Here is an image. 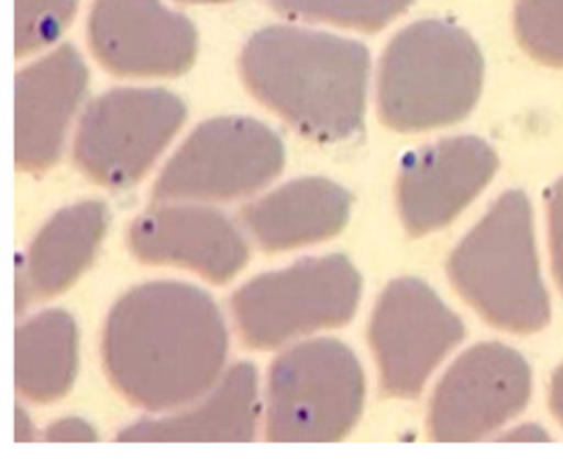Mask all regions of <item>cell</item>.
Wrapping results in <instances>:
<instances>
[{
	"instance_id": "cell-1",
	"label": "cell",
	"mask_w": 563,
	"mask_h": 459,
	"mask_svg": "<svg viewBox=\"0 0 563 459\" xmlns=\"http://www.w3.org/2000/svg\"><path fill=\"white\" fill-rule=\"evenodd\" d=\"M228 332L216 302L185 283H146L121 297L104 330L111 380L152 411L199 398L216 384Z\"/></svg>"
},
{
	"instance_id": "cell-2",
	"label": "cell",
	"mask_w": 563,
	"mask_h": 459,
	"mask_svg": "<svg viewBox=\"0 0 563 459\" xmlns=\"http://www.w3.org/2000/svg\"><path fill=\"white\" fill-rule=\"evenodd\" d=\"M240 66L249 89L311 140L339 142L361 132L369 83L365 45L271 25L249 40Z\"/></svg>"
},
{
	"instance_id": "cell-3",
	"label": "cell",
	"mask_w": 563,
	"mask_h": 459,
	"mask_svg": "<svg viewBox=\"0 0 563 459\" xmlns=\"http://www.w3.org/2000/svg\"><path fill=\"white\" fill-rule=\"evenodd\" d=\"M484 58L467 31L424 19L400 31L382 59L379 109L389 128L424 132L457 123L474 109Z\"/></svg>"
},
{
	"instance_id": "cell-4",
	"label": "cell",
	"mask_w": 563,
	"mask_h": 459,
	"mask_svg": "<svg viewBox=\"0 0 563 459\" xmlns=\"http://www.w3.org/2000/svg\"><path fill=\"white\" fill-rule=\"evenodd\" d=\"M449 271L461 294L489 323L515 332H531L548 323L533 209L525 193H505L489 208L451 254Z\"/></svg>"
},
{
	"instance_id": "cell-5",
	"label": "cell",
	"mask_w": 563,
	"mask_h": 459,
	"mask_svg": "<svg viewBox=\"0 0 563 459\" xmlns=\"http://www.w3.org/2000/svg\"><path fill=\"white\" fill-rule=\"evenodd\" d=\"M365 402L355 353L332 339L301 342L271 371L267 435L275 444H330L353 429Z\"/></svg>"
},
{
	"instance_id": "cell-6",
	"label": "cell",
	"mask_w": 563,
	"mask_h": 459,
	"mask_svg": "<svg viewBox=\"0 0 563 459\" xmlns=\"http://www.w3.org/2000/svg\"><path fill=\"white\" fill-rule=\"evenodd\" d=\"M358 296L356 269L346 256L330 254L256 277L238 292L232 306L244 341L268 349L318 328L349 323Z\"/></svg>"
},
{
	"instance_id": "cell-7",
	"label": "cell",
	"mask_w": 563,
	"mask_h": 459,
	"mask_svg": "<svg viewBox=\"0 0 563 459\" xmlns=\"http://www.w3.org/2000/svg\"><path fill=\"white\" fill-rule=\"evenodd\" d=\"M285 164V144L251 118L209 119L164 166L154 195L161 201L236 199L263 189Z\"/></svg>"
},
{
	"instance_id": "cell-8",
	"label": "cell",
	"mask_w": 563,
	"mask_h": 459,
	"mask_svg": "<svg viewBox=\"0 0 563 459\" xmlns=\"http://www.w3.org/2000/svg\"><path fill=\"white\" fill-rule=\"evenodd\" d=\"M185 118L187 107L170 90H109L82 116L76 163L104 187H130L144 177Z\"/></svg>"
},
{
	"instance_id": "cell-9",
	"label": "cell",
	"mask_w": 563,
	"mask_h": 459,
	"mask_svg": "<svg viewBox=\"0 0 563 459\" xmlns=\"http://www.w3.org/2000/svg\"><path fill=\"white\" fill-rule=\"evenodd\" d=\"M463 335L460 318L427 283H389L371 323L384 387L394 396H415Z\"/></svg>"
},
{
	"instance_id": "cell-10",
	"label": "cell",
	"mask_w": 563,
	"mask_h": 459,
	"mask_svg": "<svg viewBox=\"0 0 563 459\" xmlns=\"http://www.w3.org/2000/svg\"><path fill=\"white\" fill-rule=\"evenodd\" d=\"M529 396V363L505 345H477L460 357L437 387L432 435L445 444L475 441L519 415Z\"/></svg>"
},
{
	"instance_id": "cell-11",
	"label": "cell",
	"mask_w": 563,
	"mask_h": 459,
	"mask_svg": "<svg viewBox=\"0 0 563 459\" xmlns=\"http://www.w3.org/2000/svg\"><path fill=\"white\" fill-rule=\"evenodd\" d=\"M95 56L123 76H177L197 54V30L163 0H97L89 19Z\"/></svg>"
},
{
	"instance_id": "cell-12",
	"label": "cell",
	"mask_w": 563,
	"mask_h": 459,
	"mask_svg": "<svg viewBox=\"0 0 563 459\" xmlns=\"http://www.w3.org/2000/svg\"><path fill=\"white\" fill-rule=\"evenodd\" d=\"M496 168V152L474 135L449 138L412 152L400 175L406 228L424 234L455 220L488 187Z\"/></svg>"
},
{
	"instance_id": "cell-13",
	"label": "cell",
	"mask_w": 563,
	"mask_h": 459,
	"mask_svg": "<svg viewBox=\"0 0 563 459\" xmlns=\"http://www.w3.org/2000/svg\"><path fill=\"white\" fill-rule=\"evenodd\" d=\"M89 70L73 45L31 64L15 78V161L40 171L56 163L78 105L85 99Z\"/></svg>"
},
{
	"instance_id": "cell-14",
	"label": "cell",
	"mask_w": 563,
	"mask_h": 459,
	"mask_svg": "<svg viewBox=\"0 0 563 459\" xmlns=\"http://www.w3.org/2000/svg\"><path fill=\"white\" fill-rule=\"evenodd\" d=\"M130 244L148 263L191 267L213 282H228L249 261V244L236 223L206 206L150 209L132 226Z\"/></svg>"
},
{
	"instance_id": "cell-15",
	"label": "cell",
	"mask_w": 563,
	"mask_h": 459,
	"mask_svg": "<svg viewBox=\"0 0 563 459\" xmlns=\"http://www.w3.org/2000/svg\"><path fill=\"white\" fill-rule=\"evenodd\" d=\"M351 195L328 178H297L244 209V223L267 251L296 249L339 234Z\"/></svg>"
},
{
	"instance_id": "cell-16",
	"label": "cell",
	"mask_w": 563,
	"mask_h": 459,
	"mask_svg": "<svg viewBox=\"0 0 563 459\" xmlns=\"http://www.w3.org/2000/svg\"><path fill=\"white\" fill-rule=\"evenodd\" d=\"M258 415L256 370L251 363H238L225 373L206 401L180 415L142 420L123 430L119 441L148 444H246L254 437Z\"/></svg>"
},
{
	"instance_id": "cell-17",
	"label": "cell",
	"mask_w": 563,
	"mask_h": 459,
	"mask_svg": "<svg viewBox=\"0 0 563 459\" xmlns=\"http://www.w3.org/2000/svg\"><path fill=\"white\" fill-rule=\"evenodd\" d=\"M107 218V206L101 201H80L45 223L27 259L31 292L54 296L75 282L99 249Z\"/></svg>"
},
{
	"instance_id": "cell-18",
	"label": "cell",
	"mask_w": 563,
	"mask_h": 459,
	"mask_svg": "<svg viewBox=\"0 0 563 459\" xmlns=\"http://www.w3.org/2000/svg\"><path fill=\"white\" fill-rule=\"evenodd\" d=\"M76 373V325L70 314L49 310L15 335V384L33 401L68 392Z\"/></svg>"
},
{
	"instance_id": "cell-19",
	"label": "cell",
	"mask_w": 563,
	"mask_h": 459,
	"mask_svg": "<svg viewBox=\"0 0 563 459\" xmlns=\"http://www.w3.org/2000/svg\"><path fill=\"white\" fill-rule=\"evenodd\" d=\"M415 0H271V7L291 19L327 21L342 28L379 31L412 7Z\"/></svg>"
},
{
	"instance_id": "cell-20",
	"label": "cell",
	"mask_w": 563,
	"mask_h": 459,
	"mask_svg": "<svg viewBox=\"0 0 563 459\" xmlns=\"http://www.w3.org/2000/svg\"><path fill=\"white\" fill-rule=\"evenodd\" d=\"M515 25L534 59L563 68V0H519Z\"/></svg>"
},
{
	"instance_id": "cell-21",
	"label": "cell",
	"mask_w": 563,
	"mask_h": 459,
	"mask_svg": "<svg viewBox=\"0 0 563 459\" xmlns=\"http://www.w3.org/2000/svg\"><path fill=\"white\" fill-rule=\"evenodd\" d=\"M78 0H15V54L27 56L56 42L75 19Z\"/></svg>"
},
{
	"instance_id": "cell-22",
	"label": "cell",
	"mask_w": 563,
	"mask_h": 459,
	"mask_svg": "<svg viewBox=\"0 0 563 459\" xmlns=\"http://www.w3.org/2000/svg\"><path fill=\"white\" fill-rule=\"evenodd\" d=\"M549 228H551V247H553V265L555 275L563 289V178H560L549 192Z\"/></svg>"
},
{
	"instance_id": "cell-23",
	"label": "cell",
	"mask_w": 563,
	"mask_h": 459,
	"mask_svg": "<svg viewBox=\"0 0 563 459\" xmlns=\"http://www.w3.org/2000/svg\"><path fill=\"white\" fill-rule=\"evenodd\" d=\"M47 441H62V444H89L97 441V433L87 420L80 418H64L52 425L45 435Z\"/></svg>"
},
{
	"instance_id": "cell-24",
	"label": "cell",
	"mask_w": 563,
	"mask_h": 459,
	"mask_svg": "<svg viewBox=\"0 0 563 459\" xmlns=\"http://www.w3.org/2000/svg\"><path fill=\"white\" fill-rule=\"evenodd\" d=\"M551 406L555 411V415L563 423V368L558 370L551 385Z\"/></svg>"
},
{
	"instance_id": "cell-25",
	"label": "cell",
	"mask_w": 563,
	"mask_h": 459,
	"mask_svg": "<svg viewBox=\"0 0 563 459\" xmlns=\"http://www.w3.org/2000/svg\"><path fill=\"white\" fill-rule=\"evenodd\" d=\"M508 439H515V441H548V433L541 430V427L531 425V427H520L519 430H512L508 435Z\"/></svg>"
},
{
	"instance_id": "cell-26",
	"label": "cell",
	"mask_w": 563,
	"mask_h": 459,
	"mask_svg": "<svg viewBox=\"0 0 563 459\" xmlns=\"http://www.w3.org/2000/svg\"><path fill=\"white\" fill-rule=\"evenodd\" d=\"M31 437V430H30V423H27V416H25V413L21 411V408H16V433H15V439L16 441H30Z\"/></svg>"
},
{
	"instance_id": "cell-27",
	"label": "cell",
	"mask_w": 563,
	"mask_h": 459,
	"mask_svg": "<svg viewBox=\"0 0 563 459\" xmlns=\"http://www.w3.org/2000/svg\"><path fill=\"white\" fill-rule=\"evenodd\" d=\"M185 2H203V4H213V2H232V0H185Z\"/></svg>"
}]
</instances>
